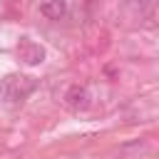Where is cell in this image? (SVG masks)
Listing matches in <instances>:
<instances>
[{
    "label": "cell",
    "instance_id": "1",
    "mask_svg": "<svg viewBox=\"0 0 159 159\" xmlns=\"http://www.w3.org/2000/svg\"><path fill=\"white\" fill-rule=\"evenodd\" d=\"M35 87H37V82H35L32 77L7 75V77H2V82H0V97H2L7 104H17V102H22Z\"/></svg>",
    "mask_w": 159,
    "mask_h": 159
},
{
    "label": "cell",
    "instance_id": "2",
    "mask_svg": "<svg viewBox=\"0 0 159 159\" xmlns=\"http://www.w3.org/2000/svg\"><path fill=\"white\" fill-rule=\"evenodd\" d=\"M62 99H65V104H67L72 112H84V109L89 107V102H92L89 89H87L84 84H70V87L65 89Z\"/></svg>",
    "mask_w": 159,
    "mask_h": 159
},
{
    "label": "cell",
    "instance_id": "3",
    "mask_svg": "<svg viewBox=\"0 0 159 159\" xmlns=\"http://www.w3.org/2000/svg\"><path fill=\"white\" fill-rule=\"evenodd\" d=\"M17 57H20L25 65L35 67V65H40V62L45 60V47H42L40 42H32L30 37H22V40L17 42Z\"/></svg>",
    "mask_w": 159,
    "mask_h": 159
},
{
    "label": "cell",
    "instance_id": "4",
    "mask_svg": "<svg viewBox=\"0 0 159 159\" xmlns=\"http://www.w3.org/2000/svg\"><path fill=\"white\" fill-rule=\"evenodd\" d=\"M40 12H42L47 20H60V17H65V12H67V0H45V2L40 5Z\"/></svg>",
    "mask_w": 159,
    "mask_h": 159
}]
</instances>
